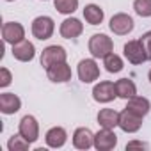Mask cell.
I'll use <instances>...</instances> for the list:
<instances>
[{"mask_svg": "<svg viewBox=\"0 0 151 151\" xmlns=\"http://www.w3.org/2000/svg\"><path fill=\"white\" fill-rule=\"evenodd\" d=\"M114 43L107 34H94L89 39V52L94 59H105L109 53H112Z\"/></svg>", "mask_w": 151, "mask_h": 151, "instance_id": "6da1fadb", "label": "cell"}, {"mask_svg": "<svg viewBox=\"0 0 151 151\" xmlns=\"http://www.w3.org/2000/svg\"><path fill=\"white\" fill-rule=\"evenodd\" d=\"M123 52H124V57L128 59V62H132V64H142V62L149 60V59H147L146 46H144V43H142L140 39H132V41H128V43L124 45Z\"/></svg>", "mask_w": 151, "mask_h": 151, "instance_id": "7a4b0ae2", "label": "cell"}, {"mask_svg": "<svg viewBox=\"0 0 151 151\" xmlns=\"http://www.w3.org/2000/svg\"><path fill=\"white\" fill-rule=\"evenodd\" d=\"M53 30H55V23L50 16H37L32 22V34L39 41L50 39L53 36Z\"/></svg>", "mask_w": 151, "mask_h": 151, "instance_id": "3957f363", "label": "cell"}, {"mask_svg": "<svg viewBox=\"0 0 151 151\" xmlns=\"http://www.w3.org/2000/svg\"><path fill=\"white\" fill-rule=\"evenodd\" d=\"M78 78L84 84H91L100 78V66L94 59H82L78 62Z\"/></svg>", "mask_w": 151, "mask_h": 151, "instance_id": "277c9868", "label": "cell"}, {"mask_svg": "<svg viewBox=\"0 0 151 151\" xmlns=\"http://www.w3.org/2000/svg\"><path fill=\"white\" fill-rule=\"evenodd\" d=\"M109 27H110V30L114 32V34H117V36H126V34H130L132 30H133V18L130 16V14H126V13H117V14H114L112 18H110V23H109Z\"/></svg>", "mask_w": 151, "mask_h": 151, "instance_id": "5b68a950", "label": "cell"}, {"mask_svg": "<svg viewBox=\"0 0 151 151\" xmlns=\"http://www.w3.org/2000/svg\"><path fill=\"white\" fill-rule=\"evenodd\" d=\"M68 57L66 50L59 45H52V46H46L43 52H41V66L46 69L50 68L52 64H57V62H64Z\"/></svg>", "mask_w": 151, "mask_h": 151, "instance_id": "8992f818", "label": "cell"}, {"mask_svg": "<svg viewBox=\"0 0 151 151\" xmlns=\"http://www.w3.org/2000/svg\"><path fill=\"white\" fill-rule=\"evenodd\" d=\"M116 96H117L116 84L114 82H109V80H103V82L96 84L94 89H93V98L98 103H110Z\"/></svg>", "mask_w": 151, "mask_h": 151, "instance_id": "52a82bcc", "label": "cell"}, {"mask_svg": "<svg viewBox=\"0 0 151 151\" xmlns=\"http://www.w3.org/2000/svg\"><path fill=\"white\" fill-rule=\"evenodd\" d=\"M18 133H22L30 144L36 142L39 139V123L34 116H23L22 121H20V126H18Z\"/></svg>", "mask_w": 151, "mask_h": 151, "instance_id": "ba28073f", "label": "cell"}, {"mask_svg": "<svg viewBox=\"0 0 151 151\" xmlns=\"http://www.w3.org/2000/svg\"><path fill=\"white\" fill-rule=\"evenodd\" d=\"M2 37L9 45H16L25 39V29L18 22H6L2 25Z\"/></svg>", "mask_w": 151, "mask_h": 151, "instance_id": "9c48e42d", "label": "cell"}, {"mask_svg": "<svg viewBox=\"0 0 151 151\" xmlns=\"http://www.w3.org/2000/svg\"><path fill=\"white\" fill-rule=\"evenodd\" d=\"M117 146V135L110 128H101L94 133V147L98 151H110Z\"/></svg>", "mask_w": 151, "mask_h": 151, "instance_id": "30bf717a", "label": "cell"}, {"mask_svg": "<svg viewBox=\"0 0 151 151\" xmlns=\"http://www.w3.org/2000/svg\"><path fill=\"white\" fill-rule=\"evenodd\" d=\"M46 77L55 82V84H64V82H69L71 80V68L68 66V62H57V64H52L50 68H46Z\"/></svg>", "mask_w": 151, "mask_h": 151, "instance_id": "8fae6325", "label": "cell"}, {"mask_svg": "<svg viewBox=\"0 0 151 151\" xmlns=\"http://www.w3.org/2000/svg\"><path fill=\"white\" fill-rule=\"evenodd\" d=\"M142 126V117L130 112L128 109H124L123 112H119V128L124 133H135L139 132Z\"/></svg>", "mask_w": 151, "mask_h": 151, "instance_id": "7c38bea8", "label": "cell"}, {"mask_svg": "<svg viewBox=\"0 0 151 151\" xmlns=\"http://www.w3.org/2000/svg\"><path fill=\"white\" fill-rule=\"evenodd\" d=\"M13 57L20 62H30L36 57V48L30 41L23 39V41L13 45Z\"/></svg>", "mask_w": 151, "mask_h": 151, "instance_id": "4fadbf2b", "label": "cell"}, {"mask_svg": "<svg viewBox=\"0 0 151 151\" xmlns=\"http://www.w3.org/2000/svg\"><path fill=\"white\" fill-rule=\"evenodd\" d=\"M60 36L64 39H75V37H78L82 32H84V25L80 20L77 18H66L62 23H60V29H59Z\"/></svg>", "mask_w": 151, "mask_h": 151, "instance_id": "5bb4252c", "label": "cell"}, {"mask_svg": "<svg viewBox=\"0 0 151 151\" xmlns=\"http://www.w3.org/2000/svg\"><path fill=\"white\" fill-rule=\"evenodd\" d=\"M22 109V100L14 94V93H2L0 94V112L11 116L16 114Z\"/></svg>", "mask_w": 151, "mask_h": 151, "instance_id": "9a60e30c", "label": "cell"}, {"mask_svg": "<svg viewBox=\"0 0 151 151\" xmlns=\"http://www.w3.org/2000/svg\"><path fill=\"white\" fill-rule=\"evenodd\" d=\"M73 146L77 147V149H89L94 146V133L82 126V128H77L73 133Z\"/></svg>", "mask_w": 151, "mask_h": 151, "instance_id": "2e32d148", "label": "cell"}, {"mask_svg": "<svg viewBox=\"0 0 151 151\" xmlns=\"http://www.w3.org/2000/svg\"><path fill=\"white\" fill-rule=\"evenodd\" d=\"M45 140H46V146H48V147L57 149V147H62V146L66 144L68 133H66V130H64L62 126H53V128H50V130L46 132Z\"/></svg>", "mask_w": 151, "mask_h": 151, "instance_id": "e0dca14e", "label": "cell"}, {"mask_svg": "<svg viewBox=\"0 0 151 151\" xmlns=\"http://www.w3.org/2000/svg\"><path fill=\"white\" fill-rule=\"evenodd\" d=\"M126 109H128L130 112H133V114H137V116L144 117V116H147V114H149V110H151V103H149V100H147V98H144V96H137V94H135L133 98H130V100H128Z\"/></svg>", "mask_w": 151, "mask_h": 151, "instance_id": "ac0fdd59", "label": "cell"}, {"mask_svg": "<svg viewBox=\"0 0 151 151\" xmlns=\"http://www.w3.org/2000/svg\"><path fill=\"white\" fill-rule=\"evenodd\" d=\"M98 124L101 128L114 130L116 126H119V112H116L114 109H101L98 112Z\"/></svg>", "mask_w": 151, "mask_h": 151, "instance_id": "d6986e66", "label": "cell"}, {"mask_svg": "<svg viewBox=\"0 0 151 151\" xmlns=\"http://www.w3.org/2000/svg\"><path fill=\"white\" fill-rule=\"evenodd\" d=\"M116 91H117V96L123 98V100H130L137 94V86L133 84V80L130 78H119L116 82Z\"/></svg>", "mask_w": 151, "mask_h": 151, "instance_id": "ffe728a7", "label": "cell"}, {"mask_svg": "<svg viewBox=\"0 0 151 151\" xmlns=\"http://www.w3.org/2000/svg\"><path fill=\"white\" fill-rule=\"evenodd\" d=\"M84 18H86V22L89 25H100L103 22V18H105V13H103V9L100 6L89 4V6L84 7Z\"/></svg>", "mask_w": 151, "mask_h": 151, "instance_id": "44dd1931", "label": "cell"}, {"mask_svg": "<svg viewBox=\"0 0 151 151\" xmlns=\"http://www.w3.org/2000/svg\"><path fill=\"white\" fill-rule=\"evenodd\" d=\"M103 66H105V69H107L109 73H119V71L123 69V59L112 52V53H109V55L103 59Z\"/></svg>", "mask_w": 151, "mask_h": 151, "instance_id": "7402d4cb", "label": "cell"}, {"mask_svg": "<svg viewBox=\"0 0 151 151\" xmlns=\"http://www.w3.org/2000/svg\"><path fill=\"white\" fill-rule=\"evenodd\" d=\"M29 146H30V142H29L22 133L13 135V137L9 139V142H7V149H9V151H27Z\"/></svg>", "mask_w": 151, "mask_h": 151, "instance_id": "603a6c76", "label": "cell"}, {"mask_svg": "<svg viewBox=\"0 0 151 151\" xmlns=\"http://www.w3.org/2000/svg\"><path fill=\"white\" fill-rule=\"evenodd\" d=\"M53 6L60 14H71L77 11L78 0H53Z\"/></svg>", "mask_w": 151, "mask_h": 151, "instance_id": "cb8c5ba5", "label": "cell"}, {"mask_svg": "<svg viewBox=\"0 0 151 151\" xmlns=\"http://www.w3.org/2000/svg\"><path fill=\"white\" fill-rule=\"evenodd\" d=\"M133 9L139 16L149 18L151 16V0H133Z\"/></svg>", "mask_w": 151, "mask_h": 151, "instance_id": "d4e9b609", "label": "cell"}, {"mask_svg": "<svg viewBox=\"0 0 151 151\" xmlns=\"http://www.w3.org/2000/svg\"><path fill=\"white\" fill-rule=\"evenodd\" d=\"M13 80V75L7 68H0V87H7Z\"/></svg>", "mask_w": 151, "mask_h": 151, "instance_id": "484cf974", "label": "cell"}, {"mask_svg": "<svg viewBox=\"0 0 151 151\" xmlns=\"http://www.w3.org/2000/svg\"><path fill=\"white\" fill-rule=\"evenodd\" d=\"M140 41L144 43V46H146V52H147V59L151 60V30L144 32V34L140 36Z\"/></svg>", "mask_w": 151, "mask_h": 151, "instance_id": "4316f807", "label": "cell"}, {"mask_svg": "<svg viewBox=\"0 0 151 151\" xmlns=\"http://www.w3.org/2000/svg\"><path fill=\"white\" fill-rule=\"evenodd\" d=\"M132 147H147L146 142H140V140H132L126 144V149H132Z\"/></svg>", "mask_w": 151, "mask_h": 151, "instance_id": "83f0119b", "label": "cell"}, {"mask_svg": "<svg viewBox=\"0 0 151 151\" xmlns=\"http://www.w3.org/2000/svg\"><path fill=\"white\" fill-rule=\"evenodd\" d=\"M147 78H149V82H151V69H149V73H147Z\"/></svg>", "mask_w": 151, "mask_h": 151, "instance_id": "f1b7e54d", "label": "cell"}, {"mask_svg": "<svg viewBox=\"0 0 151 151\" xmlns=\"http://www.w3.org/2000/svg\"><path fill=\"white\" fill-rule=\"evenodd\" d=\"M6 2H14V0H6Z\"/></svg>", "mask_w": 151, "mask_h": 151, "instance_id": "f546056e", "label": "cell"}, {"mask_svg": "<svg viewBox=\"0 0 151 151\" xmlns=\"http://www.w3.org/2000/svg\"><path fill=\"white\" fill-rule=\"evenodd\" d=\"M45 2H46V0H45Z\"/></svg>", "mask_w": 151, "mask_h": 151, "instance_id": "4dcf8cb0", "label": "cell"}]
</instances>
